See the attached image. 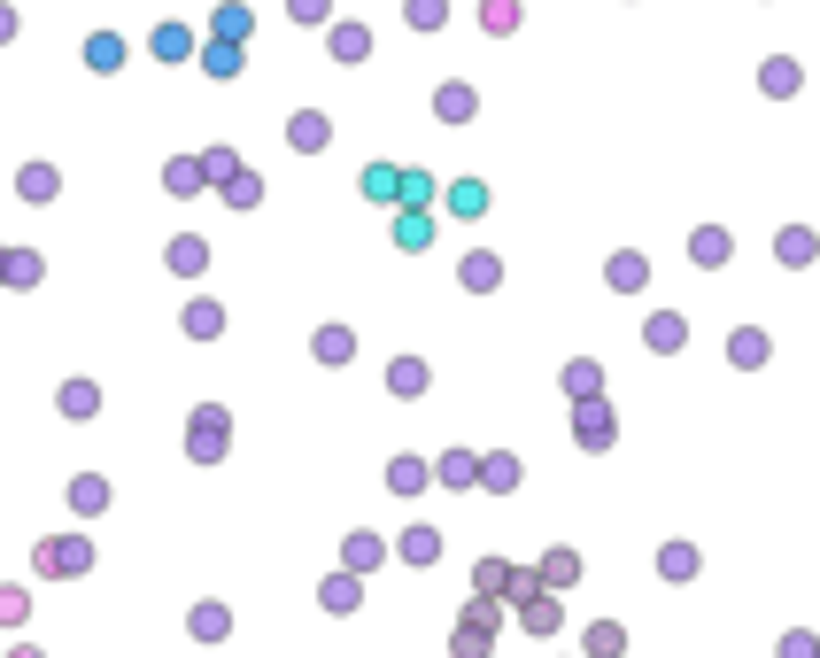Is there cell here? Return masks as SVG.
I'll use <instances>...</instances> for the list:
<instances>
[{"label":"cell","instance_id":"8","mask_svg":"<svg viewBox=\"0 0 820 658\" xmlns=\"http://www.w3.org/2000/svg\"><path fill=\"white\" fill-rule=\"evenodd\" d=\"M403 558H410V566H434V558H441V535H434V527H410V535H403Z\"/></svg>","mask_w":820,"mask_h":658},{"label":"cell","instance_id":"17","mask_svg":"<svg viewBox=\"0 0 820 658\" xmlns=\"http://www.w3.org/2000/svg\"><path fill=\"white\" fill-rule=\"evenodd\" d=\"M55 171H39V163H31V171H24V202H55Z\"/></svg>","mask_w":820,"mask_h":658},{"label":"cell","instance_id":"11","mask_svg":"<svg viewBox=\"0 0 820 658\" xmlns=\"http://www.w3.org/2000/svg\"><path fill=\"white\" fill-rule=\"evenodd\" d=\"M364 47H372V31H364V24H341V31H333V55H341V62H356Z\"/></svg>","mask_w":820,"mask_h":658},{"label":"cell","instance_id":"21","mask_svg":"<svg viewBox=\"0 0 820 658\" xmlns=\"http://www.w3.org/2000/svg\"><path fill=\"white\" fill-rule=\"evenodd\" d=\"M171 264H178V271H202L209 248H202V240H171Z\"/></svg>","mask_w":820,"mask_h":658},{"label":"cell","instance_id":"30","mask_svg":"<svg viewBox=\"0 0 820 658\" xmlns=\"http://www.w3.org/2000/svg\"><path fill=\"white\" fill-rule=\"evenodd\" d=\"M372 558H380V542H372V535H349V573H364Z\"/></svg>","mask_w":820,"mask_h":658},{"label":"cell","instance_id":"13","mask_svg":"<svg viewBox=\"0 0 820 658\" xmlns=\"http://www.w3.org/2000/svg\"><path fill=\"white\" fill-rule=\"evenodd\" d=\"M217 39H248V8H240V0H225V8H217Z\"/></svg>","mask_w":820,"mask_h":658},{"label":"cell","instance_id":"29","mask_svg":"<svg viewBox=\"0 0 820 658\" xmlns=\"http://www.w3.org/2000/svg\"><path fill=\"white\" fill-rule=\"evenodd\" d=\"M441 480H457V488H465V480H480V465H472L465 449H457V457H441Z\"/></svg>","mask_w":820,"mask_h":658},{"label":"cell","instance_id":"24","mask_svg":"<svg viewBox=\"0 0 820 658\" xmlns=\"http://www.w3.org/2000/svg\"><path fill=\"white\" fill-rule=\"evenodd\" d=\"M387 480L410 496V488H426V465H418V457H395V473H387Z\"/></svg>","mask_w":820,"mask_h":658},{"label":"cell","instance_id":"10","mask_svg":"<svg viewBox=\"0 0 820 658\" xmlns=\"http://www.w3.org/2000/svg\"><path fill=\"white\" fill-rule=\"evenodd\" d=\"M395 202H410V210H426V202H434V179H426V171H403V186H395Z\"/></svg>","mask_w":820,"mask_h":658},{"label":"cell","instance_id":"25","mask_svg":"<svg viewBox=\"0 0 820 658\" xmlns=\"http://www.w3.org/2000/svg\"><path fill=\"white\" fill-rule=\"evenodd\" d=\"M658 573H674V581H681V573H697V550H681V542H674V550H658Z\"/></svg>","mask_w":820,"mask_h":658},{"label":"cell","instance_id":"12","mask_svg":"<svg viewBox=\"0 0 820 658\" xmlns=\"http://www.w3.org/2000/svg\"><path fill=\"white\" fill-rule=\"evenodd\" d=\"M155 55H163V62L194 55V39H186V24H163V31H155Z\"/></svg>","mask_w":820,"mask_h":658},{"label":"cell","instance_id":"7","mask_svg":"<svg viewBox=\"0 0 820 658\" xmlns=\"http://www.w3.org/2000/svg\"><path fill=\"white\" fill-rule=\"evenodd\" d=\"M457 279H465L472 295H488V287L503 279V264H496V256H465V271H457Z\"/></svg>","mask_w":820,"mask_h":658},{"label":"cell","instance_id":"32","mask_svg":"<svg viewBox=\"0 0 820 658\" xmlns=\"http://www.w3.org/2000/svg\"><path fill=\"white\" fill-rule=\"evenodd\" d=\"M325 604H333V612H349V604H356V581H349V573H341V581H325Z\"/></svg>","mask_w":820,"mask_h":658},{"label":"cell","instance_id":"20","mask_svg":"<svg viewBox=\"0 0 820 658\" xmlns=\"http://www.w3.org/2000/svg\"><path fill=\"white\" fill-rule=\"evenodd\" d=\"M650 349H681V318L666 310V318H650Z\"/></svg>","mask_w":820,"mask_h":658},{"label":"cell","instance_id":"23","mask_svg":"<svg viewBox=\"0 0 820 658\" xmlns=\"http://www.w3.org/2000/svg\"><path fill=\"white\" fill-rule=\"evenodd\" d=\"M86 62H93V70H117L124 47H117V39H86Z\"/></svg>","mask_w":820,"mask_h":658},{"label":"cell","instance_id":"26","mask_svg":"<svg viewBox=\"0 0 820 658\" xmlns=\"http://www.w3.org/2000/svg\"><path fill=\"white\" fill-rule=\"evenodd\" d=\"M527 628H534V635L557 628V604H550V597H527Z\"/></svg>","mask_w":820,"mask_h":658},{"label":"cell","instance_id":"27","mask_svg":"<svg viewBox=\"0 0 820 658\" xmlns=\"http://www.w3.org/2000/svg\"><path fill=\"white\" fill-rule=\"evenodd\" d=\"M70 504H78V511H101V504H109V488H101V480H78V488H70Z\"/></svg>","mask_w":820,"mask_h":658},{"label":"cell","instance_id":"5","mask_svg":"<svg viewBox=\"0 0 820 658\" xmlns=\"http://www.w3.org/2000/svg\"><path fill=\"white\" fill-rule=\"evenodd\" d=\"M581 449H612V411L581 403Z\"/></svg>","mask_w":820,"mask_h":658},{"label":"cell","instance_id":"18","mask_svg":"<svg viewBox=\"0 0 820 658\" xmlns=\"http://www.w3.org/2000/svg\"><path fill=\"white\" fill-rule=\"evenodd\" d=\"M287 140H294V148H325V117H294Z\"/></svg>","mask_w":820,"mask_h":658},{"label":"cell","instance_id":"15","mask_svg":"<svg viewBox=\"0 0 820 658\" xmlns=\"http://www.w3.org/2000/svg\"><path fill=\"white\" fill-rule=\"evenodd\" d=\"M573 573H581V558H573V550H550V558H542V581H550V589H565Z\"/></svg>","mask_w":820,"mask_h":658},{"label":"cell","instance_id":"9","mask_svg":"<svg viewBox=\"0 0 820 658\" xmlns=\"http://www.w3.org/2000/svg\"><path fill=\"white\" fill-rule=\"evenodd\" d=\"M627 651V635L612 628V620H596V628H588V658H619Z\"/></svg>","mask_w":820,"mask_h":658},{"label":"cell","instance_id":"31","mask_svg":"<svg viewBox=\"0 0 820 658\" xmlns=\"http://www.w3.org/2000/svg\"><path fill=\"white\" fill-rule=\"evenodd\" d=\"M766 86H774V93H797V62H766Z\"/></svg>","mask_w":820,"mask_h":658},{"label":"cell","instance_id":"33","mask_svg":"<svg viewBox=\"0 0 820 658\" xmlns=\"http://www.w3.org/2000/svg\"><path fill=\"white\" fill-rule=\"evenodd\" d=\"M194 635H225V604H202V612H194Z\"/></svg>","mask_w":820,"mask_h":658},{"label":"cell","instance_id":"1","mask_svg":"<svg viewBox=\"0 0 820 658\" xmlns=\"http://www.w3.org/2000/svg\"><path fill=\"white\" fill-rule=\"evenodd\" d=\"M488 643H496V604H465V628H457V658H488Z\"/></svg>","mask_w":820,"mask_h":658},{"label":"cell","instance_id":"34","mask_svg":"<svg viewBox=\"0 0 820 658\" xmlns=\"http://www.w3.org/2000/svg\"><path fill=\"white\" fill-rule=\"evenodd\" d=\"M410 24H426V31H434V24H441V0H410Z\"/></svg>","mask_w":820,"mask_h":658},{"label":"cell","instance_id":"22","mask_svg":"<svg viewBox=\"0 0 820 658\" xmlns=\"http://www.w3.org/2000/svg\"><path fill=\"white\" fill-rule=\"evenodd\" d=\"M349 349H356V341H349V333H341V326H325V333H318V357H325V364H341V357H349Z\"/></svg>","mask_w":820,"mask_h":658},{"label":"cell","instance_id":"35","mask_svg":"<svg viewBox=\"0 0 820 658\" xmlns=\"http://www.w3.org/2000/svg\"><path fill=\"white\" fill-rule=\"evenodd\" d=\"M287 8L302 16V24H318V16H325V0H287Z\"/></svg>","mask_w":820,"mask_h":658},{"label":"cell","instance_id":"3","mask_svg":"<svg viewBox=\"0 0 820 658\" xmlns=\"http://www.w3.org/2000/svg\"><path fill=\"white\" fill-rule=\"evenodd\" d=\"M426 380H434V372H426L418 357H395V372H387V388H395V395H426Z\"/></svg>","mask_w":820,"mask_h":658},{"label":"cell","instance_id":"19","mask_svg":"<svg viewBox=\"0 0 820 658\" xmlns=\"http://www.w3.org/2000/svg\"><path fill=\"white\" fill-rule=\"evenodd\" d=\"M256 194H264V186L248 179V171H225V202H240V210H248V202H256Z\"/></svg>","mask_w":820,"mask_h":658},{"label":"cell","instance_id":"28","mask_svg":"<svg viewBox=\"0 0 820 658\" xmlns=\"http://www.w3.org/2000/svg\"><path fill=\"white\" fill-rule=\"evenodd\" d=\"M689 248H697V264H720V256H728V233H697Z\"/></svg>","mask_w":820,"mask_h":658},{"label":"cell","instance_id":"6","mask_svg":"<svg viewBox=\"0 0 820 658\" xmlns=\"http://www.w3.org/2000/svg\"><path fill=\"white\" fill-rule=\"evenodd\" d=\"M449 210H457V217H480V210H488V186H480V179H457V186H449Z\"/></svg>","mask_w":820,"mask_h":658},{"label":"cell","instance_id":"2","mask_svg":"<svg viewBox=\"0 0 820 658\" xmlns=\"http://www.w3.org/2000/svg\"><path fill=\"white\" fill-rule=\"evenodd\" d=\"M39 573H86V542H39Z\"/></svg>","mask_w":820,"mask_h":658},{"label":"cell","instance_id":"16","mask_svg":"<svg viewBox=\"0 0 820 658\" xmlns=\"http://www.w3.org/2000/svg\"><path fill=\"white\" fill-rule=\"evenodd\" d=\"M202 62H209V78H233V70H240V47H233V39H217Z\"/></svg>","mask_w":820,"mask_h":658},{"label":"cell","instance_id":"14","mask_svg":"<svg viewBox=\"0 0 820 658\" xmlns=\"http://www.w3.org/2000/svg\"><path fill=\"white\" fill-rule=\"evenodd\" d=\"M395 186H403V171H387V163L364 171V194H372V202H395Z\"/></svg>","mask_w":820,"mask_h":658},{"label":"cell","instance_id":"4","mask_svg":"<svg viewBox=\"0 0 820 658\" xmlns=\"http://www.w3.org/2000/svg\"><path fill=\"white\" fill-rule=\"evenodd\" d=\"M426 240H434V217H426V210H403V217H395V248H426Z\"/></svg>","mask_w":820,"mask_h":658}]
</instances>
